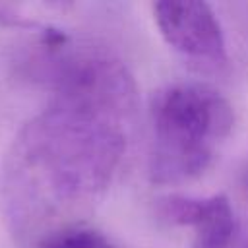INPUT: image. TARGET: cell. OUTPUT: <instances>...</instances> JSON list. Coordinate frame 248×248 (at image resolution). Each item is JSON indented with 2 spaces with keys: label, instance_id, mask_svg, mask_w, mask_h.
I'll use <instances>...</instances> for the list:
<instances>
[{
  "label": "cell",
  "instance_id": "obj_1",
  "mask_svg": "<svg viewBox=\"0 0 248 248\" xmlns=\"http://www.w3.org/2000/svg\"><path fill=\"white\" fill-rule=\"evenodd\" d=\"M118 153L120 136L107 110L52 101L14 143L10 186L16 194L81 198L107 182Z\"/></svg>",
  "mask_w": 248,
  "mask_h": 248
},
{
  "label": "cell",
  "instance_id": "obj_2",
  "mask_svg": "<svg viewBox=\"0 0 248 248\" xmlns=\"http://www.w3.org/2000/svg\"><path fill=\"white\" fill-rule=\"evenodd\" d=\"M153 147L149 174L157 184H178L200 176L219 143L231 134V103L205 83H172L151 101Z\"/></svg>",
  "mask_w": 248,
  "mask_h": 248
},
{
  "label": "cell",
  "instance_id": "obj_3",
  "mask_svg": "<svg viewBox=\"0 0 248 248\" xmlns=\"http://www.w3.org/2000/svg\"><path fill=\"white\" fill-rule=\"evenodd\" d=\"M153 16L165 43L180 54L213 62L225 58L223 29L209 4L163 0L153 4Z\"/></svg>",
  "mask_w": 248,
  "mask_h": 248
},
{
  "label": "cell",
  "instance_id": "obj_4",
  "mask_svg": "<svg viewBox=\"0 0 248 248\" xmlns=\"http://www.w3.org/2000/svg\"><path fill=\"white\" fill-rule=\"evenodd\" d=\"M161 213L174 225L192 227L194 248H231L236 240V219L223 194L211 198L170 196L163 202Z\"/></svg>",
  "mask_w": 248,
  "mask_h": 248
},
{
  "label": "cell",
  "instance_id": "obj_5",
  "mask_svg": "<svg viewBox=\"0 0 248 248\" xmlns=\"http://www.w3.org/2000/svg\"><path fill=\"white\" fill-rule=\"evenodd\" d=\"M39 248H112L99 231L87 227H66L46 234Z\"/></svg>",
  "mask_w": 248,
  "mask_h": 248
},
{
  "label": "cell",
  "instance_id": "obj_6",
  "mask_svg": "<svg viewBox=\"0 0 248 248\" xmlns=\"http://www.w3.org/2000/svg\"><path fill=\"white\" fill-rule=\"evenodd\" d=\"M240 180H242V186H244V190H246V194H248V159H246V163H244V167H242Z\"/></svg>",
  "mask_w": 248,
  "mask_h": 248
},
{
  "label": "cell",
  "instance_id": "obj_7",
  "mask_svg": "<svg viewBox=\"0 0 248 248\" xmlns=\"http://www.w3.org/2000/svg\"><path fill=\"white\" fill-rule=\"evenodd\" d=\"M231 248H248V240H244V242H240V244H236V240H234V244H232Z\"/></svg>",
  "mask_w": 248,
  "mask_h": 248
}]
</instances>
